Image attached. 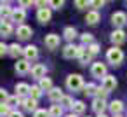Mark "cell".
<instances>
[{"mask_svg":"<svg viewBox=\"0 0 127 117\" xmlns=\"http://www.w3.org/2000/svg\"><path fill=\"white\" fill-rule=\"evenodd\" d=\"M124 58H125V54H124V51H122L118 46H111V47L106 51V61H108L111 66H120V65L124 63Z\"/></svg>","mask_w":127,"mask_h":117,"instance_id":"cell-1","label":"cell"},{"mask_svg":"<svg viewBox=\"0 0 127 117\" xmlns=\"http://www.w3.org/2000/svg\"><path fill=\"white\" fill-rule=\"evenodd\" d=\"M84 86H85L84 84V77L80 73H70L66 77V87H68V91L77 93V91H82Z\"/></svg>","mask_w":127,"mask_h":117,"instance_id":"cell-2","label":"cell"},{"mask_svg":"<svg viewBox=\"0 0 127 117\" xmlns=\"http://www.w3.org/2000/svg\"><path fill=\"white\" fill-rule=\"evenodd\" d=\"M91 75L94 77V79H104L106 75H108V68H106V63H103V61H96V63H92L91 65Z\"/></svg>","mask_w":127,"mask_h":117,"instance_id":"cell-3","label":"cell"},{"mask_svg":"<svg viewBox=\"0 0 127 117\" xmlns=\"http://www.w3.org/2000/svg\"><path fill=\"white\" fill-rule=\"evenodd\" d=\"M110 40L113 46H122L125 40H127V33L124 28H115L111 33H110Z\"/></svg>","mask_w":127,"mask_h":117,"instance_id":"cell-4","label":"cell"},{"mask_svg":"<svg viewBox=\"0 0 127 117\" xmlns=\"http://www.w3.org/2000/svg\"><path fill=\"white\" fill-rule=\"evenodd\" d=\"M78 53H80V46H75L73 42H68L63 47V58H66V59L78 58Z\"/></svg>","mask_w":127,"mask_h":117,"instance_id":"cell-5","label":"cell"},{"mask_svg":"<svg viewBox=\"0 0 127 117\" xmlns=\"http://www.w3.org/2000/svg\"><path fill=\"white\" fill-rule=\"evenodd\" d=\"M110 19H111V25H113L115 28H124V26L127 25V14H125L124 11H117V12H113Z\"/></svg>","mask_w":127,"mask_h":117,"instance_id":"cell-6","label":"cell"},{"mask_svg":"<svg viewBox=\"0 0 127 117\" xmlns=\"http://www.w3.org/2000/svg\"><path fill=\"white\" fill-rule=\"evenodd\" d=\"M44 44H45V47H47L49 51H54V49L59 47V44H61V37L56 35V33H49V35H45Z\"/></svg>","mask_w":127,"mask_h":117,"instance_id":"cell-7","label":"cell"},{"mask_svg":"<svg viewBox=\"0 0 127 117\" xmlns=\"http://www.w3.org/2000/svg\"><path fill=\"white\" fill-rule=\"evenodd\" d=\"M96 54L89 49V47H85V46H80V53H78V61H80V65H87V63H91L92 61V58H94Z\"/></svg>","mask_w":127,"mask_h":117,"instance_id":"cell-8","label":"cell"},{"mask_svg":"<svg viewBox=\"0 0 127 117\" xmlns=\"http://www.w3.org/2000/svg\"><path fill=\"white\" fill-rule=\"evenodd\" d=\"M32 35H33V30H32L28 25H19V26L16 28V37H18V40H28Z\"/></svg>","mask_w":127,"mask_h":117,"instance_id":"cell-9","label":"cell"},{"mask_svg":"<svg viewBox=\"0 0 127 117\" xmlns=\"http://www.w3.org/2000/svg\"><path fill=\"white\" fill-rule=\"evenodd\" d=\"M52 18V12L49 7H44V9H37V21L40 25H47Z\"/></svg>","mask_w":127,"mask_h":117,"instance_id":"cell-10","label":"cell"},{"mask_svg":"<svg viewBox=\"0 0 127 117\" xmlns=\"http://www.w3.org/2000/svg\"><path fill=\"white\" fill-rule=\"evenodd\" d=\"M32 77L33 79H37V80H40V79H44L45 75H47V66L45 65H42V63H37V65H33L32 66Z\"/></svg>","mask_w":127,"mask_h":117,"instance_id":"cell-11","label":"cell"},{"mask_svg":"<svg viewBox=\"0 0 127 117\" xmlns=\"http://www.w3.org/2000/svg\"><path fill=\"white\" fill-rule=\"evenodd\" d=\"M38 100H35V98H32V96H26V98H23L21 100V107H23V110H26V112H35V110H38Z\"/></svg>","mask_w":127,"mask_h":117,"instance_id":"cell-12","label":"cell"},{"mask_svg":"<svg viewBox=\"0 0 127 117\" xmlns=\"http://www.w3.org/2000/svg\"><path fill=\"white\" fill-rule=\"evenodd\" d=\"M16 72L19 73V75H26V73H30L32 72V66H30V61L26 59V58H23V59H18V63H16Z\"/></svg>","mask_w":127,"mask_h":117,"instance_id":"cell-13","label":"cell"},{"mask_svg":"<svg viewBox=\"0 0 127 117\" xmlns=\"http://www.w3.org/2000/svg\"><path fill=\"white\" fill-rule=\"evenodd\" d=\"M25 19H26V9H23V7L14 9V12H12V19H11V21L18 23V26H19V25H25Z\"/></svg>","mask_w":127,"mask_h":117,"instance_id":"cell-14","label":"cell"},{"mask_svg":"<svg viewBox=\"0 0 127 117\" xmlns=\"http://www.w3.org/2000/svg\"><path fill=\"white\" fill-rule=\"evenodd\" d=\"M23 56H25L28 61H35V59L38 58V49H37V46H33V44H28V46L25 47V53H23Z\"/></svg>","mask_w":127,"mask_h":117,"instance_id":"cell-15","label":"cell"},{"mask_svg":"<svg viewBox=\"0 0 127 117\" xmlns=\"http://www.w3.org/2000/svg\"><path fill=\"white\" fill-rule=\"evenodd\" d=\"M108 108V103L106 100H101V98H94L92 100V110L99 115V114H104V110Z\"/></svg>","mask_w":127,"mask_h":117,"instance_id":"cell-16","label":"cell"},{"mask_svg":"<svg viewBox=\"0 0 127 117\" xmlns=\"http://www.w3.org/2000/svg\"><path fill=\"white\" fill-rule=\"evenodd\" d=\"M108 110L111 112V115H120L124 112V101L122 100H113L108 105Z\"/></svg>","mask_w":127,"mask_h":117,"instance_id":"cell-17","label":"cell"},{"mask_svg":"<svg viewBox=\"0 0 127 117\" xmlns=\"http://www.w3.org/2000/svg\"><path fill=\"white\" fill-rule=\"evenodd\" d=\"M47 96H49V100H51L52 103H59V101L63 100L64 93H63V89H61V87H52V89L47 93Z\"/></svg>","mask_w":127,"mask_h":117,"instance_id":"cell-18","label":"cell"},{"mask_svg":"<svg viewBox=\"0 0 127 117\" xmlns=\"http://www.w3.org/2000/svg\"><path fill=\"white\" fill-rule=\"evenodd\" d=\"M101 86H103L104 89H108V91H113V89L118 86V82H117L115 75H106V77L101 80Z\"/></svg>","mask_w":127,"mask_h":117,"instance_id":"cell-19","label":"cell"},{"mask_svg":"<svg viewBox=\"0 0 127 117\" xmlns=\"http://www.w3.org/2000/svg\"><path fill=\"white\" fill-rule=\"evenodd\" d=\"M30 87L32 86H28L26 82H18L16 84V96H19V98L30 96Z\"/></svg>","mask_w":127,"mask_h":117,"instance_id":"cell-20","label":"cell"},{"mask_svg":"<svg viewBox=\"0 0 127 117\" xmlns=\"http://www.w3.org/2000/svg\"><path fill=\"white\" fill-rule=\"evenodd\" d=\"M0 33H2L4 39H5V37H11L12 33H16L14 28H12V21H2V26H0Z\"/></svg>","mask_w":127,"mask_h":117,"instance_id":"cell-21","label":"cell"},{"mask_svg":"<svg viewBox=\"0 0 127 117\" xmlns=\"http://www.w3.org/2000/svg\"><path fill=\"white\" fill-rule=\"evenodd\" d=\"M99 19H101V14H99L97 11H94V9L85 14V23H87V25H97Z\"/></svg>","mask_w":127,"mask_h":117,"instance_id":"cell-22","label":"cell"},{"mask_svg":"<svg viewBox=\"0 0 127 117\" xmlns=\"http://www.w3.org/2000/svg\"><path fill=\"white\" fill-rule=\"evenodd\" d=\"M63 37H64L68 42H73V40L78 37V32H77L75 26H66V28L63 30Z\"/></svg>","mask_w":127,"mask_h":117,"instance_id":"cell-23","label":"cell"},{"mask_svg":"<svg viewBox=\"0 0 127 117\" xmlns=\"http://www.w3.org/2000/svg\"><path fill=\"white\" fill-rule=\"evenodd\" d=\"M23 53H25V47H21L18 42H14V44L9 46V56L11 58H19Z\"/></svg>","mask_w":127,"mask_h":117,"instance_id":"cell-24","label":"cell"},{"mask_svg":"<svg viewBox=\"0 0 127 117\" xmlns=\"http://www.w3.org/2000/svg\"><path fill=\"white\" fill-rule=\"evenodd\" d=\"M63 110H64V107L61 103H54L49 108V115L51 117H63Z\"/></svg>","mask_w":127,"mask_h":117,"instance_id":"cell-25","label":"cell"},{"mask_svg":"<svg viewBox=\"0 0 127 117\" xmlns=\"http://www.w3.org/2000/svg\"><path fill=\"white\" fill-rule=\"evenodd\" d=\"M85 110H87V105H85L82 100H77V101L73 103V107H71V112L77 114V115H82Z\"/></svg>","mask_w":127,"mask_h":117,"instance_id":"cell-26","label":"cell"},{"mask_svg":"<svg viewBox=\"0 0 127 117\" xmlns=\"http://www.w3.org/2000/svg\"><path fill=\"white\" fill-rule=\"evenodd\" d=\"M12 12H14V9H12L11 5H2V9H0L2 21H11V19H12Z\"/></svg>","mask_w":127,"mask_h":117,"instance_id":"cell-27","label":"cell"},{"mask_svg":"<svg viewBox=\"0 0 127 117\" xmlns=\"http://www.w3.org/2000/svg\"><path fill=\"white\" fill-rule=\"evenodd\" d=\"M96 91H97V86H96L94 82H87V84L84 86V89H82V93H84L85 96H96Z\"/></svg>","mask_w":127,"mask_h":117,"instance_id":"cell-28","label":"cell"},{"mask_svg":"<svg viewBox=\"0 0 127 117\" xmlns=\"http://www.w3.org/2000/svg\"><path fill=\"white\" fill-rule=\"evenodd\" d=\"M42 94H44V89H42L38 84H35V86H32V87H30V96H32V98L40 100V98H42Z\"/></svg>","mask_w":127,"mask_h":117,"instance_id":"cell-29","label":"cell"},{"mask_svg":"<svg viewBox=\"0 0 127 117\" xmlns=\"http://www.w3.org/2000/svg\"><path fill=\"white\" fill-rule=\"evenodd\" d=\"M38 86H40L44 91H47V93H49V91L54 87V86H52V80H51L49 77H44V79H40V80H38Z\"/></svg>","mask_w":127,"mask_h":117,"instance_id":"cell-30","label":"cell"},{"mask_svg":"<svg viewBox=\"0 0 127 117\" xmlns=\"http://www.w3.org/2000/svg\"><path fill=\"white\" fill-rule=\"evenodd\" d=\"M80 40H82V46H85V47H89L91 44H94V37H92V33H82L80 35Z\"/></svg>","mask_w":127,"mask_h":117,"instance_id":"cell-31","label":"cell"},{"mask_svg":"<svg viewBox=\"0 0 127 117\" xmlns=\"http://www.w3.org/2000/svg\"><path fill=\"white\" fill-rule=\"evenodd\" d=\"M21 100H23V98H19V96H16V94H14V96H9L5 103L14 110V107H16V105H21Z\"/></svg>","mask_w":127,"mask_h":117,"instance_id":"cell-32","label":"cell"},{"mask_svg":"<svg viewBox=\"0 0 127 117\" xmlns=\"http://www.w3.org/2000/svg\"><path fill=\"white\" fill-rule=\"evenodd\" d=\"M75 7L78 11H85L87 7H91V0H75Z\"/></svg>","mask_w":127,"mask_h":117,"instance_id":"cell-33","label":"cell"},{"mask_svg":"<svg viewBox=\"0 0 127 117\" xmlns=\"http://www.w3.org/2000/svg\"><path fill=\"white\" fill-rule=\"evenodd\" d=\"M59 103H61V105H63V107H64V108H71V107H73V103H75V101H73V98H71V96H70V94H64V96H63V100H61V101H59Z\"/></svg>","mask_w":127,"mask_h":117,"instance_id":"cell-34","label":"cell"},{"mask_svg":"<svg viewBox=\"0 0 127 117\" xmlns=\"http://www.w3.org/2000/svg\"><path fill=\"white\" fill-rule=\"evenodd\" d=\"M63 5H64V0H49V7L54 9V11L63 9Z\"/></svg>","mask_w":127,"mask_h":117,"instance_id":"cell-35","label":"cell"},{"mask_svg":"<svg viewBox=\"0 0 127 117\" xmlns=\"http://www.w3.org/2000/svg\"><path fill=\"white\" fill-rule=\"evenodd\" d=\"M11 112H12V108H11L5 101H2V105H0V115H2V117H7Z\"/></svg>","mask_w":127,"mask_h":117,"instance_id":"cell-36","label":"cell"},{"mask_svg":"<svg viewBox=\"0 0 127 117\" xmlns=\"http://www.w3.org/2000/svg\"><path fill=\"white\" fill-rule=\"evenodd\" d=\"M108 89H104L103 86H99L97 87V91H96V98H101V100H106V96H108Z\"/></svg>","mask_w":127,"mask_h":117,"instance_id":"cell-37","label":"cell"},{"mask_svg":"<svg viewBox=\"0 0 127 117\" xmlns=\"http://www.w3.org/2000/svg\"><path fill=\"white\" fill-rule=\"evenodd\" d=\"M33 117H51V115H49V110H45V108H38V110L33 112Z\"/></svg>","mask_w":127,"mask_h":117,"instance_id":"cell-38","label":"cell"},{"mask_svg":"<svg viewBox=\"0 0 127 117\" xmlns=\"http://www.w3.org/2000/svg\"><path fill=\"white\" fill-rule=\"evenodd\" d=\"M18 2H19V7H23V9H28L32 5H35V0H18Z\"/></svg>","mask_w":127,"mask_h":117,"instance_id":"cell-39","label":"cell"},{"mask_svg":"<svg viewBox=\"0 0 127 117\" xmlns=\"http://www.w3.org/2000/svg\"><path fill=\"white\" fill-rule=\"evenodd\" d=\"M104 2H106V0H91V7H92L94 11H97L99 7L104 5Z\"/></svg>","mask_w":127,"mask_h":117,"instance_id":"cell-40","label":"cell"},{"mask_svg":"<svg viewBox=\"0 0 127 117\" xmlns=\"http://www.w3.org/2000/svg\"><path fill=\"white\" fill-rule=\"evenodd\" d=\"M49 5V0H35V7L37 9H44Z\"/></svg>","mask_w":127,"mask_h":117,"instance_id":"cell-41","label":"cell"},{"mask_svg":"<svg viewBox=\"0 0 127 117\" xmlns=\"http://www.w3.org/2000/svg\"><path fill=\"white\" fill-rule=\"evenodd\" d=\"M4 54H9V46H5L2 42V44H0V56H4Z\"/></svg>","mask_w":127,"mask_h":117,"instance_id":"cell-42","label":"cell"},{"mask_svg":"<svg viewBox=\"0 0 127 117\" xmlns=\"http://www.w3.org/2000/svg\"><path fill=\"white\" fill-rule=\"evenodd\" d=\"M0 96H2V101H7V98H9V93H7V89H0Z\"/></svg>","mask_w":127,"mask_h":117,"instance_id":"cell-43","label":"cell"},{"mask_svg":"<svg viewBox=\"0 0 127 117\" xmlns=\"http://www.w3.org/2000/svg\"><path fill=\"white\" fill-rule=\"evenodd\" d=\"M89 49H91L94 54H97V53H99V44H96V42H94V44H91V46H89Z\"/></svg>","mask_w":127,"mask_h":117,"instance_id":"cell-44","label":"cell"},{"mask_svg":"<svg viewBox=\"0 0 127 117\" xmlns=\"http://www.w3.org/2000/svg\"><path fill=\"white\" fill-rule=\"evenodd\" d=\"M7 117H25V115H23V112H19V110H12Z\"/></svg>","mask_w":127,"mask_h":117,"instance_id":"cell-45","label":"cell"},{"mask_svg":"<svg viewBox=\"0 0 127 117\" xmlns=\"http://www.w3.org/2000/svg\"><path fill=\"white\" fill-rule=\"evenodd\" d=\"M64 117H78V115H77V114H73V112H71V114H66V115H64Z\"/></svg>","mask_w":127,"mask_h":117,"instance_id":"cell-46","label":"cell"},{"mask_svg":"<svg viewBox=\"0 0 127 117\" xmlns=\"http://www.w3.org/2000/svg\"><path fill=\"white\" fill-rule=\"evenodd\" d=\"M9 2L11 0H2V5H9Z\"/></svg>","mask_w":127,"mask_h":117,"instance_id":"cell-47","label":"cell"},{"mask_svg":"<svg viewBox=\"0 0 127 117\" xmlns=\"http://www.w3.org/2000/svg\"><path fill=\"white\" fill-rule=\"evenodd\" d=\"M97 117H108V115H106V114H99Z\"/></svg>","mask_w":127,"mask_h":117,"instance_id":"cell-48","label":"cell"},{"mask_svg":"<svg viewBox=\"0 0 127 117\" xmlns=\"http://www.w3.org/2000/svg\"><path fill=\"white\" fill-rule=\"evenodd\" d=\"M111 117H122V114H120V115H111Z\"/></svg>","mask_w":127,"mask_h":117,"instance_id":"cell-49","label":"cell"},{"mask_svg":"<svg viewBox=\"0 0 127 117\" xmlns=\"http://www.w3.org/2000/svg\"><path fill=\"white\" fill-rule=\"evenodd\" d=\"M84 117H91V115H84Z\"/></svg>","mask_w":127,"mask_h":117,"instance_id":"cell-50","label":"cell"},{"mask_svg":"<svg viewBox=\"0 0 127 117\" xmlns=\"http://www.w3.org/2000/svg\"><path fill=\"white\" fill-rule=\"evenodd\" d=\"M125 2H127V0H125Z\"/></svg>","mask_w":127,"mask_h":117,"instance_id":"cell-51","label":"cell"}]
</instances>
